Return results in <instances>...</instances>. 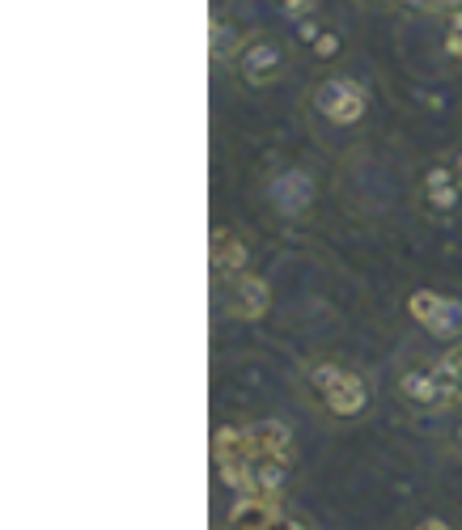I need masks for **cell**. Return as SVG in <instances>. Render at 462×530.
<instances>
[{
  "label": "cell",
  "instance_id": "19",
  "mask_svg": "<svg viewBox=\"0 0 462 530\" xmlns=\"http://www.w3.org/2000/svg\"><path fill=\"white\" fill-rule=\"evenodd\" d=\"M450 450H454V454H462V420L454 424V433H450Z\"/></svg>",
  "mask_w": 462,
  "mask_h": 530
},
{
  "label": "cell",
  "instance_id": "11",
  "mask_svg": "<svg viewBox=\"0 0 462 530\" xmlns=\"http://www.w3.org/2000/svg\"><path fill=\"white\" fill-rule=\"evenodd\" d=\"M280 501H263V497H238L234 509L225 518V530H272L280 522Z\"/></svg>",
  "mask_w": 462,
  "mask_h": 530
},
{
  "label": "cell",
  "instance_id": "16",
  "mask_svg": "<svg viewBox=\"0 0 462 530\" xmlns=\"http://www.w3.org/2000/svg\"><path fill=\"white\" fill-rule=\"evenodd\" d=\"M314 5H318V0H280V9L293 13V17H301V22H306V17L314 13Z\"/></svg>",
  "mask_w": 462,
  "mask_h": 530
},
{
  "label": "cell",
  "instance_id": "2",
  "mask_svg": "<svg viewBox=\"0 0 462 530\" xmlns=\"http://www.w3.org/2000/svg\"><path fill=\"white\" fill-rule=\"evenodd\" d=\"M301 386H306L310 403L331 420H361L369 412V382L340 361L318 357L301 369Z\"/></svg>",
  "mask_w": 462,
  "mask_h": 530
},
{
  "label": "cell",
  "instance_id": "20",
  "mask_svg": "<svg viewBox=\"0 0 462 530\" xmlns=\"http://www.w3.org/2000/svg\"><path fill=\"white\" fill-rule=\"evenodd\" d=\"M403 5H412V9H429V0H403Z\"/></svg>",
  "mask_w": 462,
  "mask_h": 530
},
{
  "label": "cell",
  "instance_id": "1",
  "mask_svg": "<svg viewBox=\"0 0 462 530\" xmlns=\"http://www.w3.org/2000/svg\"><path fill=\"white\" fill-rule=\"evenodd\" d=\"M293 433L284 420H255V424H221L212 433V458L221 480L238 497L280 501L293 467Z\"/></svg>",
  "mask_w": 462,
  "mask_h": 530
},
{
  "label": "cell",
  "instance_id": "18",
  "mask_svg": "<svg viewBox=\"0 0 462 530\" xmlns=\"http://www.w3.org/2000/svg\"><path fill=\"white\" fill-rule=\"evenodd\" d=\"M416 530H454V526H450V522H441V518H424Z\"/></svg>",
  "mask_w": 462,
  "mask_h": 530
},
{
  "label": "cell",
  "instance_id": "8",
  "mask_svg": "<svg viewBox=\"0 0 462 530\" xmlns=\"http://www.w3.org/2000/svg\"><path fill=\"white\" fill-rule=\"evenodd\" d=\"M225 310L242 318V323H259V318H268V310H272V285L251 272L234 276L225 289Z\"/></svg>",
  "mask_w": 462,
  "mask_h": 530
},
{
  "label": "cell",
  "instance_id": "17",
  "mask_svg": "<svg viewBox=\"0 0 462 530\" xmlns=\"http://www.w3.org/2000/svg\"><path fill=\"white\" fill-rule=\"evenodd\" d=\"M429 9H433V13H458L462 0H429Z\"/></svg>",
  "mask_w": 462,
  "mask_h": 530
},
{
  "label": "cell",
  "instance_id": "14",
  "mask_svg": "<svg viewBox=\"0 0 462 530\" xmlns=\"http://www.w3.org/2000/svg\"><path fill=\"white\" fill-rule=\"evenodd\" d=\"M310 51H314V60H335V56H340V34L318 26V34L310 39Z\"/></svg>",
  "mask_w": 462,
  "mask_h": 530
},
{
  "label": "cell",
  "instance_id": "7",
  "mask_svg": "<svg viewBox=\"0 0 462 530\" xmlns=\"http://www.w3.org/2000/svg\"><path fill=\"white\" fill-rule=\"evenodd\" d=\"M462 204V174L458 166H433L420 183V208L433 221H450Z\"/></svg>",
  "mask_w": 462,
  "mask_h": 530
},
{
  "label": "cell",
  "instance_id": "21",
  "mask_svg": "<svg viewBox=\"0 0 462 530\" xmlns=\"http://www.w3.org/2000/svg\"><path fill=\"white\" fill-rule=\"evenodd\" d=\"M454 166H458V174H462V153H458V162H454Z\"/></svg>",
  "mask_w": 462,
  "mask_h": 530
},
{
  "label": "cell",
  "instance_id": "12",
  "mask_svg": "<svg viewBox=\"0 0 462 530\" xmlns=\"http://www.w3.org/2000/svg\"><path fill=\"white\" fill-rule=\"evenodd\" d=\"M242 34L238 30H229L225 17H212V64H225V60H234L242 56Z\"/></svg>",
  "mask_w": 462,
  "mask_h": 530
},
{
  "label": "cell",
  "instance_id": "4",
  "mask_svg": "<svg viewBox=\"0 0 462 530\" xmlns=\"http://www.w3.org/2000/svg\"><path fill=\"white\" fill-rule=\"evenodd\" d=\"M395 391H399L403 408H412V412H446L450 408V395H446V382H441L437 361L403 365L399 378H395Z\"/></svg>",
  "mask_w": 462,
  "mask_h": 530
},
{
  "label": "cell",
  "instance_id": "5",
  "mask_svg": "<svg viewBox=\"0 0 462 530\" xmlns=\"http://www.w3.org/2000/svg\"><path fill=\"white\" fill-rule=\"evenodd\" d=\"M407 314L429 335H437V340H462V302H454L446 293L416 289L407 297Z\"/></svg>",
  "mask_w": 462,
  "mask_h": 530
},
{
  "label": "cell",
  "instance_id": "3",
  "mask_svg": "<svg viewBox=\"0 0 462 530\" xmlns=\"http://www.w3.org/2000/svg\"><path fill=\"white\" fill-rule=\"evenodd\" d=\"M310 106H314V115H323L335 128H352V123L365 119L369 94H365V85L352 77H323L310 90Z\"/></svg>",
  "mask_w": 462,
  "mask_h": 530
},
{
  "label": "cell",
  "instance_id": "15",
  "mask_svg": "<svg viewBox=\"0 0 462 530\" xmlns=\"http://www.w3.org/2000/svg\"><path fill=\"white\" fill-rule=\"evenodd\" d=\"M441 47H446V56H450V60L462 64V9L450 13V22H446V43H441Z\"/></svg>",
  "mask_w": 462,
  "mask_h": 530
},
{
  "label": "cell",
  "instance_id": "6",
  "mask_svg": "<svg viewBox=\"0 0 462 530\" xmlns=\"http://www.w3.org/2000/svg\"><path fill=\"white\" fill-rule=\"evenodd\" d=\"M284 64H289L284 47L276 39H268V34H255V39H246L242 56H238V73L251 90H268V85H276L284 77Z\"/></svg>",
  "mask_w": 462,
  "mask_h": 530
},
{
  "label": "cell",
  "instance_id": "13",
  "mask_svg": "<svg viewBox=\"0 0 462 530\" xmlns=\"http://www.w3.org/2000/svg\"><path fill=\"white\" fill-rule=\"evenodd\" d=\"M437 369H441V382H446V395H450V408H458L462 412V344H454L446 357L437 361Z\"/></svg>",
  "mask_w": 462,
  "mask_h": 530
},
{
  "label": "cell",
  "instance_id": "9",
  "mask_svg": "<svg viewBox=\"0 0 462 530\" xmlns=\"http://www.w3.org/2000/svg\"><path fill=\"white\" fill-rule=\"evenodd\" d=\"M268 200L280 217H306L314 204V179L306 170H280L268 183Z\"/></svg>",
  "mask_w": 462,
  "mask_h": 530
},
{
  "label": "cell",
  "instance_id": "10",
  "mask_svg": "<svg viewBox=\"0 0 462 530\" xmlns=\"http://www.w3.org/2000/svg\"><path fill=\"white\" fill-rule=\"evenodd\" d=\"M208 263H212V276L217 280H234L246 272V263H251V246H246L242 234H234V229L217 225L212 229V251H208Z\"/></svg>",
  "mask_w": 462,
  "mask_h": 530
}]
</instances>
